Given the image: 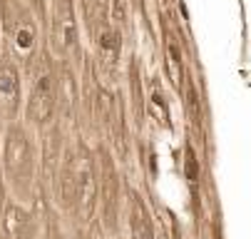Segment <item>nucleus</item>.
Here are the masks:
<instances>
[{
    "mask_svg": "<svg viewBox=\"0 0 251 239\" xmlns=\"http://www.w3.org/2000/svg\"><path fill=\"white\" fill-rule=\"evenodd\" d=\"M55 38H57V45L65 53H70L75 48V43H77L73 0H57V8H55Z\"/></svg>",
    "mask_w": 251,
    "mask_h": 239,
    "instance_id": "nucleus-7",
    "label": "nucleus"
},
{
    "mask_svg": "<svg viewBox=\"0 0 251 239\" xmlns=\"http://www.w3.org/2000/svg\"><path fill=\"white\" fill-rule=\"evenodd\" d=\"M38 150L27 127L18 120L10 122L3 130V142H0V180L13 199L23 204H38Z\"/></svg>",
    "mask_w": 251,
    "mask_h": 239,
    "instance_id": "nucleus-1",
    "label": "nucleus"
},
{
    "mask_svg": "<svg viewBox=\"0 0 251 239\" xmlns=\"http://www.w3.org/2000/svg\"><path fill=\"white\" fill-rule=\"evenodd\" d=\"M23 110V67L8 55L0 57V130L18 120Z\"/></svg>",
    "mask_w": 251,
    "mask_h": 239,
    "instance_id": "nucleus-4",
    "label": "nucleus"
},
{
    "mask_svg": "<svg viewBox=\"0 0 251 239\" xmlns=\"http://www.w3.org/2000/svg\"><path fill=\"white\" fill-rule=\"evenodd\" d=\"M57 80L48 65L35 70V80L30 85L27 100L25 102V117L35 127H45L52 122V115L57 110Z\"/></svg>",
    "mask_w": 251,
    "mask_h": 239,
    "instance_id": "nucleus-3",
    "label": "nucleus"
},
{
    "mask_svg": "<svg viewBox=\"0 0 251 239\" xmlns=\"http://www.w3.org/2000/svg\"><path fill=\"white\" fill-rule=\"evenodd\" d=\"M0 239H5V237H3V234H0Z\"/></svg>",
    "mask_w": 251,
    "mask_h": 239,
    "instance_id": "nucleus-10",
    "label": "nucleus"
},
{
    "mask_svg": "<svg viewBox=\"0 0 251 239\" xmlns=\"http://www.w3.org/2000/svg\"><path fill=\"white\" fill-rule=\"evenodd\" d=\"M127 229H129V239H154L152 214H150V210H147L145 199H142L137 192H132V194H129Z\"/></svg>",
    "mask_w": 251,
    "mask_h": 239,
    "instance_id": "nucleus-6",
    "label": "nucleus"
},
{
    "mask_svg": "<svg viewBox=\"0 0 251 239\" xmlns=\"http://www.w3.org/2000/svg\"><path fill=\"white\" fill-rule=\"evenodd\" d=\"M115 20L117 23L125 20V0H115Z\"/></svg>",
    "mask_w": 251,
    "mask_h": 239,
    "instance_id": "nucleus-8",
    "label": "nucleus"
},
{
    "mask_svg": "<svg viewBox=\"0 0 251 239\" xmlns=\"http://www.w3.org/2000/svg\"><path fill=\"white\" fill-rule=\"evenodd\" d=\"M30 8L35 10V15H43L45 13V0H27Z\"/></svg>",
    "mask_w": 251,
    "mask_h": 239,
    "instance_id": "nucleus-9",
    "label": "nucleus"
},
{
    "mask_svg": "<svg viewBox=\"0 0 251 239\" xmlns=\"http://www.w3.org/2000/svg\"><path fill=\"white\" fill-rule=\"evenodd\" d=\"M35 204H23L5 194L0 204V234L5 239H38V217Z\"/></svg>",
    "mask_w": 251,
    "mask_h": 239,
    "instance_id": "nucleus-5",
    "label": "nucleus"
},
{
    "mask_svg": "<svg viewBox=\"0 0 251 239\" xmlns=\"http://www.w3.org/2000/svg\"><path fill=\"white\" fill-rule=\"evenodd\" d=\"M13 8L5 18V35H8V48L10 57L20 67H30L38 60V40H40V27H38V15L30 5H23L18 0H5Z\"/></svg>",
    "mask_w": 251,
    "mask_h": 239,
    "instance_id": "nucleus-2",
    "label": "nucleus"
}]
</instances>
